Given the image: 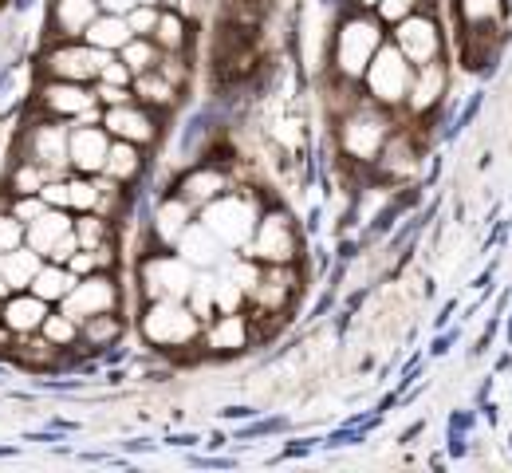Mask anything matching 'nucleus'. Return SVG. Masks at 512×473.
I'll use <instances>...</instances> for the list:
<instances>
[{"mask_svg": "<svg viewBox=\"0 0 512 473\" xmlns=\"http://www.w3.org/2000/svg\"><path fill=\"white\" fill-rule=\"evenodd\" d=\"M386 44L383 20L379 12H351L347 20H339V28L331 32V71L343 79L363 83V75L371 68V60L379 56V48Z\"/></svg>", "mask_w": 512, "mask_h": 473, "instance_id": "f257e3e1", "label": "nucleus"}, {"mask_svg": "<svg viewBox=\"0 0 512 473\" xmlns=\"http://www.w3.org/2000/svg\"><path fill=\"white\" fill-rule=\"evenodd\" d=\"M335 135H339V150L343 158H351L355 166H375V158L383 154L386 138L394 135V123H390V111L379 107L371 95L351 107L347 115L335 119Z\"/></svg>", "mask_w": 512, "mask_h": 473, "instance_id": "f03ea898", "label": "nucleus"}, {"mask_svg": "<svg viewBox=\"0 0 512 473\" xmlns=\"http://www.w3.org/2000/svg\"><path fill=\"white\" fill-rule=\"evenodd\" d=\"M138 332L158 351H186L201 339L205 320L193 312L190 300H146L138 316Z\"/></svg>", "mask_w": 512, "mask_h": 473, "instance_id": "7ed1b4c3", "label": "nucleus"}, {"mask_svg": "<svg viewBox=\"0 0 512 473\" xmlns=\"http://www.w3.org/2000/svg\"><path fill=\"white\" fill-rule=\"evenodd\" d=\"M264 205L253 186H233L225 190L217 202H209L197 217L205 221V229L225 245V249H245L253 237L256 221H260Z\"/></svg>", "mask_w": 512, "mask_h": 473, "instance_id": "20e7f679", "label": "nucleus"}, {"mask_svg": "<svg viewBox=\"0 0 512 473\" xmlns=\"http://www.w3.org/2000/svg\"><path fill=\"white\" fill-rule=\"evenodd\" d=\"M300 296V269L296 265H264L260 280L249 292V316H253L256 332H268L272 324H280L288 316V308Z\"/></svg>", "mask_w": 512, "mask_h": 473, "instance_id": "39448f33", "label": "nucleus"}, {"mask_svg": "<svg viewBox=\"0 0 512 473\" xmlns=\"http://www.w3.org/2000/svg\"><path fill=\"white\" fill-rule=\"evenodd\" d=\"M245 257H253L260 265H300V233L296 221L284 209H264L256 221L249 245L241 249Z\"/></svg>", "mask_w": 512, "mask_h": 473, "instance_id": "423d86ee", "label": "nucleus"}, {"mask_svg": "<svg viewBox=\"0 0 512 473\" xmlns=\"http://www.w3.org/2000/svg\"><path fill=\"white\" fill-rule=\"evenodd\" d=\"M36 107L48 119H64V123H103L95 87L75 83V79H44L36 91Z\"/></svg>", "mask_w": 512, "mask_h": 473, "instance_id": "0eeeda50", "label": "nucleus"}, {"mask_svg": "<svg viewBox=\"0 0 512 473\" xmlns=\"http://www.w3.org/2000/svg\"><path fill=\"white\" fill-rule=\"evenodd\" d=\"M410 83H414V64H410L394 44H383L379 56L371 60L367 75H363L367 95H371L379 107H386V111L406 107V99H410Z\"/></svg>", "mask_w": 512, "mask_h": 473, "instance_id": "6e6552de", "label": "nucleus"}, {"mask_svg": "<svg viewBox=\"0 0 512 473\" xmlns=\"http://www.w3.org/2000/svg\"><path fill=\"white\" fill-rule=\"evenodd\" d=\"M197 280V269L182 261L174 249L170 253H150L138 265V284H142V304L146 300H186Z\"/></svg>", "mask_w": 512, "mask_h": 473, "instance_id": "1a4fd4ad", "label": "nucleus"}, {"mask_svg": "<svg viewBox=\"0 0 512 473\" xmlns=\"http://www.w3.org/2000/svg\"><path fill=\"white\" fill-rule=\"evenodd\" d=\"M107 60H111V52H99V48H91L87 40H64V44H56V48H48V52H44L40 68H44L48 79L95 83Z\"/></svg>", "mask_w": 512, "mask_h": 473, "instance_id": "9d476101", "label": "nucleus"}, {"mask_svg": "<svg viewBox=\"0 0 512 473\" xmlns=\"http://www.w3.org/2000/svg\"><path fill=\"white\" fill-rule=\"evenodd\" d=\"M24 241H28L36 253H44V261H60V265H67V257L79 249L71 209H52V205H48V209L24 229Z\"/></svg>", "mask_w": 512, "mask_h": 473, "instance_id": "9b49d317", "label": "nucleus"}, {"mask_svg": "<svg viewBox=\"0 0 512 473\" xmlns=\"http://www.w3.org/2000/svg\"><path fill=\"white\" fill-rule=\"evenodd\" d=\"M60 312H67L71 320H87V316H99V312H119V284L111 272H91V276H79L75 288L64 296Z\"/></svg>", "mask_w": 512, "mask_h": 473, "instance_id": "f8f14e48", "label": "nucleus"}, {"mask_svg": "<svg viewBox=\"0 0 512 473\" xmlns=\"http://www.w3.org/2000/svg\"><path fill=\"white\" fill-rule=\"evenodd\" d=\"M67 142H71V123L44 115V119L24 135V158H36L40 166H48L52 178H67V170H71Z\"/></svg>", "mask_w": 512, "mask_h": 473, "instance_id": "ddd939ff", "label": "nucleus"}, {"mask_svg": "<svg viewBox=\"0 0 512 473\" xmlns=\"http://www.w3.org/2000/svg\"><path fill=\"white\" fill-rule=\"evenodd\" d=\"M394 48L414 68H422L430 60H442V28H438V20L426 16V12H414V16L398 20L394 24Z\"/></svg>", "mask_w": 512, "mask_h": 473, "instance_id": "4468645a", "label": "nucleus"}, {"mask_svg": "<svg viewBox=\"0 0 512 473\" xmlns=\"http://www.w3.org/2000/svg\"><path fill=\"white\" fill-rule=\"evenodd\" d=\"M225 190H233V178H229L225 162H193V166H186V174L178 178V186H174V194L186 198L197 213L209 202H217Z\"/></svg>", "mask_w": 512, "mask_h": 473, "instance_id": "2eb2a0df", "label": "nucleus"}, {"mask_svg": "<svg viewBox=\"0 0 512 473\" xmlns=\"http://www.w3.org/2000/svg\"><path fill=\"white\" fill-rule=\"evenodd\" d=\"M111 142L103 123H71V142H67V158L75 174H103Z\"/></svg>", "mask_w": 512, "mask_h": 473, "instance_id": "dca6fc26", "label": "nucleus"}, {"mask_svg": "<svg viewBox=\"0 0 512 473\" xmlns=\"http://www.w3.org/2000/svg\"><path fill=\"white\" fill-rule=\"evenodd\" d=\"M253 336H256L253 316H245V312H217L205 324V332H201V347L209 355H241L253 343Z\"/></svg>", "mask_w": 512, "mask_h": 473, "instance_id": "f3484780", "label": "nucleus"}, {"mask_svg": "<svg viewBox=\"0 0 512 473\" xmlns=\"http://www.w3.org/2000/svg\"><path fill=\"white\" fill-rule=\"evenodd\" d=\"M103 127L111 138H123V142H134V146H150L158 142V119L146 103L130 99L123 107H107L103 111Z\"/></svg>", "mask_w": 512, "mask_h": 473, "instance_id": "a211bd4d", "label": "nucleus"}, {"mask_svg": "<svg viewBox=\"0 0 512 473\" xmlns=\"http://www.w3.org/2000/svg\"><path fill=\"white\" fill-rule=\"evenodd\" d=\"M375 170H379V178H383L386 186H402V182H410L422 170V150L410 138V131L394 127V135L386 138L383 154L375 158Z\"/></svg>", "mask_w": 512, "mask_h": 473, "instance_id": "6ab92c4d", "label": "nucleus"}, {"mask_svg": "<svg viewBox=\"0 0 512 473\" xmlns=\"http://www.w3.org/2000/svg\"><path fill=\"white\" fill-rule=\"evenodd\" d=\"M193 221H197V209H193L186 198H178V194L170 190L162 202L154 205V217H150V237H154L158 245L174 249V245L182 241V233L190 229Z\"/></svg>", "mask_w": 512, "mask_h": 473, "instance_id": "aec40b11", "label": "nucleus"}, {"mask_svg": "<svg viewBox=\"0 0 512 473\" xmlns=\"http://www.w3.org/2000/svg\"><path fill=\"white\" fill-rule=\"evenodd\" d=\"M48 312H52V304H48V300H40L32 288L12 292V296L4 300V328H8L12 336H32V332H40V328H44Z\"/></svg>", "mask_w": 512, "mask_h": 473, "instance_id": "412c9836", "label": "nucleus"}, {"mask_svg": "<svg viewBox=\"0 0 512 473\" xmlns=\"http://www.w3.org/2000/svg\"><path fill=\"white\" fill-rule=\"evenodd\" d=\"M174 253H178L182 261H190L197 272H213L217 265H221V257H225L229 249H225V245H221V241H217V237L205 229V221L197 217L190 229L182 233V241L174 245Z\"/></svg>", "mask_w": 512, "mask_h": 473, "instance_id": "4be33fe9", "label": "nucleus"}, {"mask_svg": "<svg viewBox=\"0 0 512 473\" xmlns=\"http://www.w3.org/2000/svg\"><path fill=\"white\" fill-rule=\"evenodd\" d=\"M446 87H449L446 64H442V60H430V64L414 68V83H410V99H406V107H410L414 115H426V111H434V107L442 103Z\"/></svg>", "mask_w": 512, "mask_h": 473, "instance_id": "5701e85b", "label": "nucleus"}, {"mask_svg": "<svg viewBox=\"0 0 512 473\" xmlns=\"http://www.w3.org/2000/svg\"><path fill=\"white\" fill-rule=\"evenodd\" d=\"M8 355H12L20 367H28V371H52V367H60V359H64L67 351L56 347L44 332H32V336L12 339V351H8Z\"/></svg>", "mask_w": 512, "mask_h": 473, "instance_id": "b1692460", "label": "nucleus"}, {"mask_svg": "<svg viewBox=\"0 0 512 473\" xmlns=\"http://www.w3.org/2000/svg\"><path fill=\"white\" fill-rule=\"evenodd\" d=\"M83 40H87L91 48H99V52L119 56L130 40H134V28L127 24V16H119V12H99L95 24L83 32Z\"/></svg>", "mask_w": 512, "mask_h": 473, "instance_id": "393cba45", "label": "nucleus"}, {"mask_svg": "<svg viewBox=\"0 0 512 473\" xmlns=\"http://www.w3.org/2000/svg\"><path fill=\"white\" fill-rule=\"evenodd\" d=\"M40 269H44V253H36L28 241L16 245V249H8V253H0V276L8 280L12 292L32 288V280H36V272Z\"/></svg>", "mask_w": 512, "mask_h": 473, "instance_id": "a878e982", "label": "nucleus"}, {"mask_svg": "<svg viewBox=\"0 0 512 473\" xmlns=\"http://www.w3.org/2000/svg\"><path fill=\"white\" fill-rule=\"evenodd\" d=\"M134 99L146 103L150 111H170V107L182 103V87L170 83L158 68H150L142 71V75H134Z\"/></svg>", "mask_w": 512, "mask_h": 473, "instance_id": "bb28decb", "label": "nucleus"}, {"mask_svg": "<svg viewBox=\"0 0 512 473\" xmlns=\"http://www.w3.org/2000/svg\"><path fill=\"white\" fill-rule=\"evenodd\" d=\"M99 12H103L99 0H56V8H52L56 36H64V40H83V32L95 24Z\"/></svg>", "mask_w": 512, "mask_h": 473, "instance_id": "cd10ccee", "label": "nucleus"}, {"mask_svg": "<svg viewBox=\"0 0 512 473\" xmlns=\"http://www.w3.org/2000/svg\"><path fill=\"white\" fill-rule=\"evenodd\" d=\"M142 166H146V158H142V146H134V142H123V138H115V142H111V154H107V166H103V174H107V178H115V182H123V186H130V182L142 174Z\"/></svg>", "mask_w": 512, "mask_h": 473, "instance_id": "c85d7f7f", "label": "nucleus"}, {"mask_svg": "<svg viewBox=\"0 0 512 473\" xmlns=\"http://www.w3.org/2000/svg\"><path fill=\"white\" fill-rule=\"evenodd\" d=\"M75 272L60 265V261H44V269L36 272V280H32V292L40 296V300H48V304H64V296L75 288Z\"/></svg>", "mask_w": 512, "mask_h": 473, "instance_id": "c756f323", "label": "nucleus"}, {"mask_svg": "<svg viewBox=\"0 0 512 473\" xmlns=\"http://www.w3.org/2000/svg\"><path fill=\"white\" fill-rule=\"evenodd\" d=\"M48 178H52V170L48 166H40L36 158H16V166H12V174H8V194L12 198H24V194H40L44 186H48Z\"/></svg>", "mask_w": 512, "mask_h": 473, "instance_id": "7c9ffc66", "label": "nucleus"}, {"mask_svg": "<svg viewBox=\"0 0 512 473\" xmlns=\"http://www.w3.org/2000/svg\"><path fill=\"white\" fill-rule=\"evenodd\" d=\"M123 336V316L119 312H99V316H87L79 324V343L83 347H111Z\"/></svg>", "mask_w": 512, "mask_h": 473, "instance_id": "2f4dec72", "label": "nucleus"}, {"mask_svg": "<svg viewBox=\"0 0 512 473\" xmlns=\"http://www.w3.org/2000/svg\"><path fill=\"white\" fill-rule=\"evenodd\" d=\"M154 44H158L162 52H186V48H190V20H186L178 8L162 12V16H158V28H154Z\"/></svg>", "mask_w": 512, "mask_h": 473, "instance_id": "473e14b6", "label": "nucleus"}, {"mask_svg": "<svg viewBox=\"0 0 512 473\" xmlns=\"http://www.w3.org/2000/svg\"><path fill=\"white\" fill-rule=\"evenodd\" d=\"M75 237H79V249L111 245L115 241V221L103 217V213H75Z\"/></svg>", "mask_w": 512, "mask_h": 473, "instance_id": "72a5a7b5", "label": "nucleus"}, {"mask_svg": "<svg viewBox=\"0 0 512 473\" xmlns=\"http://www.w3.org/2000/svg\"><path fill=\"white\" fill-rule=\"evenodd\" d=\"M457 16L465 28H501L505 0H457Z\"/></svg>", "mask_w": 512, "mask_h": 473, "instance_id": "f704fd0d", "label": "nucleus"}, {"mask_svg": "<svg viewBox=\"0 0 512 473\" xmlns=\"http://www.w3.org/2000/svg\"><path fill=\"white\" fill-rule=\"evenodd\" d=\"M119 60L127 64L134 75H142V71L158 68V60H162V48L154 44V36H134L127 48L119 52Z\"/></svg>", "mask_w": 512, "mask_h": 473, "instance_id": "c9c22d12", "label": "nucleus"}, {"mask_svg": "<svg viewBox=\"0 0 512 473\" xmlns=\"http://www.w3.org/2000/svg\"><path fill=\"white\" fill-rule=\"evenodd\" d=\"M44 336L52 339L56 347H75L79 343V320H71L67 312H48V320H44V328H40Z\"/></svg>", "mask_w": 512, "mask_h": 473, "instance_id": "e433bc0d", "label": "nucleus"}, {"mask_svg": "<svg viewBox=\"0 0 512 473\" xmlns=\"http://www.w3.org/2000/svg\"><path fill=\"white\" fill-rule=\"evenodd\" d=\"M158 16H162V8H158V4H134V8L127 12V24L134 28V36H154Z\"/></svg>", "mask_w": 512, "mask_h": 473, "instance_id": "4c0bfd02", "label": "nucleus"}, {"mask_svg": "<svg viewBox=\"0 0 512 473\" xmlns=\"http://www.w3.org/2000/svg\"><path fill=\"white\" fill-rule=\"evenodd\" d=\"M158 71H162L170 83H178V87L186 91V83H190V64H186V52H162Z\"/></svg>", "mask_w": 512, "mask_h": 473, "instance_id": "58836bf2", "label": "nucleus"}, {"mask_svg": "<svg viewBox=\"0 0 512 473\" xmlns=\"http://www.w3.org/2000/svg\"><path fill=\"white\" fill-rule=\"evenodd\" d=\"M24 245V221L12 209H0V253Z\"/></svg>", "mask_w": 512, "mask_h": 473, "instance_id": "ea45409f", "label": "nucleus"}, {"mask_svg": "<svg viewBox=\"0 0 512 473\" xmlns=\"http://www.w3.org/2000/svg\"><path fill=\"white\" fill-rule=\"evenodd\" d=\"M379 20L383 24H398V20H406V16H414V12H422V0H379Z\"/></svg>", "mask_w": 512, "mask_h": 473, "instance_id": "a19ab883", "label": "nucleus"}, {"mask_svg": "<svg viewBox=\"0 0 512 473\" xmlns=\"http://www.w3.org/2000/svg\"><path fill=\"white\" fill-rule=\"evenodd\" d=\"M8 209H12V213L24 221V229H28V225H32V221H36V217L48 209V202H44L40 194H24V198H12V205H8Z\"/></svg>", "mask_w": 512, "mask_h": 473, "instance_id": "79ce46f5", "label": "nucleus"}, {"mask_svg": "<svg viewBox=\"0 0 512 473\" xmlns=\"http://www.w3.org/2000/svg\"><path fill=\"white\" fill-rule=\"evenodd\" d=\"M95 83H115V87H134V71L119 60V56H111L107 64H103V71H99V79Z\"/></svg>", "mask_w": 512, "mask_h": 473, "instance_id": "37998d69", "label": "nucleus"}, {"mask_svg": "<svg viewBox=\"0 0 512 473\" xmlns=\"http://www.w3.org/2000/svg\"><path fill=\"white\" fill-rule=\"evenodd\" d=\"M95 99L103 107H123L134 99V87H115V83H95Z\"/></svg>", "mask_w": 512, "mask_h": 473, "instance_id": "c03bdc74", "label": "nucleus"}, {"mask_svg": "<svg viewBox=\"0 0 512 473\" xmlns=\"http://www.w3.org/2000/svg\"><path fill=\"white\" fill-rule=\"evenodd\" d=\"M40 198L52 209H67V178H48V186L40 190Z\"/></svg>", "mask_w": 512, "mask_h": 473, "instance_id": "a18cd8bd", "label": "nucleus"}, {"mask_svg": "<svg viewBox=\"0 0 512 473\" xmlns=\"http://www.w3.org/2000/svg\"><path fill=\"white\" fill-rule=\"evenodd\" d=\"M174 8H178L190 24H197V20L205 16V8H209V4H205V0H174Z\"/></svg>", "mask_w": 512, "mask_h": 473, "instance_id": "49530a36", "label": "nucleus"}, {"mask_svg": "<svg viewBox=\"0 0 512 473\" xmlns=\"http://www.w3.org/2000/svg\"><path fill=\"white\" fill-rule=\"evenodd\" d=\"M134 4H138V0H99L103 12H119V16H127Z\"/></svg>", "mask_w": 512, "mask_h": 473, "instance_id": "de8ad7c7", "label": "nucleus"}, {"mask_svg": "<svg viewBox=\"0 0 512 473\" xmlns=\"http://www.w3.org/2000/svg\"><path fill=\"white\" fill-rule=\"evenodd\" d=\"M355 8H367V12H375V8H379V0H355Z\"/></svg>", "mask_w": 512, "mask_h": 473, "instance_id": "09e8293b", "label": "nucleus"}, {"mask_svg": "<svg viewBox=\"0 0 512 473\" xmlns=\"http://www.w3.org/2000/svg\"><path fill=\"white\" fill-rule=\"evenodd\" d=\"M8 296H12V288H8V280L0 276V300H8Z\"/></svg>", "mask_w": 512, "mask_h": 473, "instance_id": "8fccbe9b", "label": "nucleus"}, {"mask_svg": "<svg viewBox=\"0 0 512 473\" xmlns=\"http://www.w3.org/2000/svg\"><path fill=\"white\" fill-rule=\"evenodd\" d=\"M0 324H4V300H0Z\"/></svg>", "mask_w": 512, "mask_h": 473, "instance_id": "3c124183", "label": "nucleus"}, {"mask_svg": "<svg viewBox=\"0 0 512 473\" xmlns=\"http://www.w3.org/2000/svg\"><path fill=\"white\" fill-rule=\"evenodd\" d=\"M166 4H174V0H166Z\"/></svg>", "mask_w": 512, "mask_h": 473, "instance_id": "603ef678", "label": "nucleus"}]
</instances>
